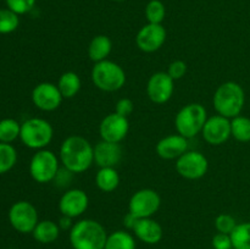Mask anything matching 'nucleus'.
Returning a JSON list of instances; mask_svg holds the SVG:
<instances>
[{
    "label": "nucleus",
    "instance_id": "nucleus-40",
    "mask_svg": "<svg viewBox=\"0 0 250 249\" xmlns=\"http://www.w3.org/2000/svg\"><path fill=\"white\" fill-rule=\"evenodd\" d=\"M7 249H15V248H7Z\"/></svg>",
    "mask_w": 250,
    "mask_h": 249
},
{
    "label": "nucleus",
    "instance_id": "nucleus-23",
    "mask_svg": "<svg viewBox=\"0 0 250 249\" xmlns=\"http://www.w3.org/2000/svg\"><path fill=\"white\" fill-rule=\"evenodd\" d=\"M120 185V175L115 167H99L95 175V186L104 193L116 190Z\"/></svg>",
    "mask_w": 250,
    "mask_h": 249
},
{
    "label": "nucleus",
    "instance_id": "nucleus-33",
    "mask_svg": "<svg viewBox=\"0 0 250 249\" xmlns=\"http://www.w3.org/2000/svg\"><path fill=\"white\" fill-rule=\"evenodd\" d=\"M166 72L168 73V76H170L173 81L181 80V78L185 77L186 73H187V63L183 60L172 61V62L168 65Z\"/></svg>",
    "mask_w": 250,
    "mask_h": 249
},
{
    "label": "nucleus",
    "instance_id": "nucleus-15",
    "mask_svg": "<svg viewBox=\"0 0 250 249\" xmlns=\"http://www.w3.org/2000/svg\"><path fill=\"white\" fill-rule=\"evenodd\" d=\"M128 131V119L116 114V112L106 115L99 124L100 138L103 141L112 142V143H121L127 137Z\"/></svg>",
    "mask_w": 250,
    "mask_h": 249
},
{
    "label": "nucleus",
    "instance_id": "nucleus-24",
    "mask_svg": "<svg viewBox=\"0 0 250 249\" xmlns=\"http://www.w3.org/2000/svg\"><path fill=\"white\" fill-rule=\"evenodd\" d=\"M104 249H137L136 237L127 229H117L107 234Z\"/></svg>",
    "mask_w": 250,
    "mask_h": 249
},
{
    "label": "nucleus",
    "instance_id": "nucleus-8",
    "mask_svg": "<svg viewBox=\"0 0 250 249\" xmlns=\"http://www.w3.org/2000/svg\"><path fill=\"white\" fill-rule=\"evenodd\" d=\"M161 197L151 188H142L132 194L128 202V212L137 219L153 217L160 209Z\"/></svg>",
    "mask_w": 250,
    "mask_h": 249
},
{
    "label": "nucleus",
    "instance_id": "nucleus-16",
    "mask_svg": "<svg viewBox=\"0 0 250 249\" xmlns=\"http://www.w3.org/2000/svg\"><path fill=\"white\" fill-rule=\"evenodd\" d=\"M62 100L58 85L51 82L38 83L32 90V102L42 111H54L60 106Z\"/></svg>",
    "mask_w": 250,
    "mask_h": 249
},
{
    "label": "nucleus",
    "instance_id": "nucleus-35",
    "mask_svg": "<svg viewBox=\"0 0 250 249\" xmlns=\"http://www.w3.org/2000/svg\"><path fill=\"white\" fill-rule=\"evenodd\" d=\"M73 175H75V173H72L71 171H68L67 168H65L62 166V167H60V170L58 171V173H56V176H55V178H54L53 182L55 183L56 187L66 188L70 186L71 182H72Z\"/></svg>",
    "mask_w": 250,
    "mask_h": 249
},
{
    "label": "nucleus",
    "instance_id": "nucleus-29",
    "mask_svg": "<svg viewBox=\"0 0 250 249\" xmlns=\"http://www.w3.org/2000/svg\"><path fill=\"white\" fill-rule=\"evenodd\" d=\"M16 149L11 144L0 142V175L11 170L15 164H16Z\"/></svg>",
    "mask_w": 250,
    "mask_h": 249
},
{
    "label": "nucleus",
    "instance_id": "nucleus-28",
    "mask_svg": "<svg viewBox=\"0 0 250 249\" xmlns=\"http://www.w3.org/2000/svg\"><path fill=\"white\" fill-rule=\"evenodd\" d=\"M144 14L148 23L163 24L166 16V7L161 0H150L146 4Z\"/></svg>",
    "mask_w": 250,
    "mask_h": 249
},
{
    "label": "nucleus",
    "instance_id": "nucleus-26",
    "mask_svg": "<svg viewBox=\"0 0 250 249\" xmlns=\"http://www.w3.org/2000/svg\"><path fill=\"white\" fill-rule=\"evenodd\" d=\"M229 236L233 249H250V222L237 224Z\"/></svg>",
    "mask_w": 250,
    "mask_h": 249
},
{
    "label": "nucleus",
    "instance_id": "nucleus-22",
    "mask_svg": "<svg viewBox=\"0 0 250 249\" xmlns=\"http://www.w3.org/2000/svg\"><path fill=\"white\" fill-rule=\"evenodd\" d=\"M56 85H58L63 99H71L80 93L82 81L75 71H66L60 76Z\"/></svg>",
    "mask_w": 250,
    "mask_h": 249
},
{
    "label": "nucleus",
    "instance_id": "nucleus-9",
    "mask_svg": "<svg viewBox=\"0 0 250 249\" xmlns=\"http://www.w3.org/2000/svg\"><path fill=\"white\" fill-rule=\"evenodd\" d=\"M176 171L186 180H199L207 175L209 161L207 156L198 150H187L176 160Z\"/></svg>",
    "mask_w": 250,
    "mask_h": 249
},
{
    "label": "nucleus",
    "instance_id": "nucleus-1",
    "mask_svg": "<svg viewBox=\"0 0 250 249\" xmlns=\"http://www.w3.org/2000/svg\"><path fill=\"white\" fill-rule=\"evenodd\" d=\"M59 159L61 165L72 173H83L94 164V146L84 137L72 134L61 143Z\"/></svg>",
    "mask_w": 250,
    "mask_h": 249
},
{
    "label": "nucleus",
    "instance_id": "nucleus-12",
    "mask_svg": "<svg viewBox=\"0 0 250 249\" xmlns=\"http://www.w3.org/2000/svg\"><path fill=\"white\" fill-rule=\"evenodd\" d=\"M89 207V197L80 188L66 189L59 200V210L61 215L71 219H77L87 211Z\"/></svg>",
    "mask_w": 250,
    "mask_h": 249
},
{
    "label": "nucleus",
    "instance_id": "nucleus-32",
    "mask_svg": "<svg viewBox=\"0 0 250 249\" xmlns=\"http://www.w3.org/2000/svg\"><path fill=\"white\" fill-rule=\"evenodd\" d=\"M7 9L12 10L17 15H23L31 11L36 5L37 0H5Z\"/></svg>",
    "mask_w": 250,
    "mask_h": 249
},
{
    "label": "nucleus",
    "instance_id": "nucleus-14",
    "mask_svg": "<svg viewBox=\"0 0 250 249\" xmlns=\"http://www.w3.org/2000/svg\"><path fill=\"white\" fill-rule=\"evenodd\" d=\"M202 136L210 145H222L231 138V120L221 115L208 117Z\"/></svg>",
    "mask_w": 250,
    "mask_h": 249
},
{
    "label": "nucleus",
    "instance_id": "nucleus-11",
    "mask_svg": "<svg viewBox=\"0 0 250 249\" xmlns=\"http://www.w3.org/2000/svg\"><path fill=\"white\" fill-rule=\"evenodd\" d=\"M175 81L165 71L153 73L146 83V95L154 104L163 105L172 98Z\"/></svg>",
    "mask_w": 250,
    "mask_h": 249
},
{
    "label": "nucleus",
    "instance_id": "nucleus-37",
    "mask_svg": "<svg viewBox=\"0 0 250 249\" xmlns=\"http://www.w3.org/2000/svg\"><path fill=\"white\" fill-rule=\"evenodd\" d=\"M58 225H59V227H60L61 231H68V232H70V229L72 228L73 225H75V222H73V219H71V217L63 216V215H61V217H60V220H59Z\"/></svg>",
    "mask_w": 250,
    "mask_h": 249
},
{
    "label": "nucleus",
    "instance_id": "nucleus-6",
    "mask_svg": "<svg viewBox=\"0 0 250 249\" xmlns=\"http://www.w3.org/2000/svg\"><path fill=\"white\" fill-rule=\"evenodd\" d=\"M53 137L54 128L51 124L41 117H32L21 124L20 138L29 149H45L51 143Z\"/></svg>",
    "mask_w": 250,
    "mask_h": 249
},
{
    "label": "nucleus",
    "instance_id": "nucleus-18",
    "mask_svg": "<svg viewBox=\"0 0 250 249\" xmlns=\"http://www.w3.org/2000/svg\"><path fill=\"white\" fill-rule=\"evenodd\" d=\"M156 154L164 160H177L188 150V139L181 134H168L158 142Z\"/></svg>",
    "mask_w": 250,
    "mask_h": 249
},
{
    "label": "nucleus",
    "instance_id": "nucleus-38",
    "mask_svg": "<svg viewBox=\"0 0 250 249\" xmlns=\"http://www.w3.org/2000/svg\"><path fill=\"white\" fill-rule=\"evenodd\" d=\"M137 221H138V219H137L134 215H132L131 212H127L126 216H125L124 219V225L127 229H131L132 231V229L134 228V226H136Z\"/></svg>",
    "mask_w": 250,
    "mask_h": 249
},
{
    "label": "nucleus",
    "instance_id": "nucleus-36",
    "mask_svg": "<svg viewBox=\"0 0 250 249\" xmlns=\"http://www.w3.org/2000/svg\"><path fill=\"white\" fill-rule=\"evenodd\" d=\"M211 246L214 249H233L232 248L231 236L217 232L211 239Z\"/></svg>",
    "mask_w": 250,
    "mask_h": 249
},
{
    "label": "nucleus",
    "instance_id": "nucleus-17",
    "mask_svg": "<svg viewBox=\"0 0 250 249\" xmlns=\"http://www.w3.org/2000/svg\"><path fill=\"white\" fill-rule=\"evenodd\" d=\"M122 146L120 143L100 141L94 145V164L99 167H116L122 160Z\"/></svg>",
    "mask_w": 250,
    "mask_h": 249
},
{
    "label": "nucleus",
    "instance_id": "nucleus-20",
    "mask_svg": "<svg viewBox=\"0 0 250 249\" xmlns=\"http://www.w3.org/2000/svg\"><path fill=\"white\" fill-rule=\"evenodd\" d=\"M112 50V42L105 34H98L93 37L92 41L89 42L87 53L90 60L94 63L100 62V61L107 60L110 53Z\"/></svg>",
    "mask_w": 250,
    "mask_h": 249
},
{
    "label": "nucleus",
    "instance_id": "nucleus-3",
    "mask_svg": "<svg viewBox=\"0 0 250 249\" xmlns=\"http://www.w3.org/2000/svg\"><path fill=\"white\" fill-rule=\"evenodd\" d=\"M212 104L217 115L233 119L243 111L246 104V93L239 83L227 81L217 87L212 97Z\"/></svg>",
    "mask_w": 250,
    "mask_h": 249
},
{
    "label": "nucleus",
    "instance_id": "nucleus-10",
    "mask_svg": "<svg viewBox=\"0 0 250 249\" xmlns=\"http://www.w3.org/2000/svg\"><path fill=\"white\" fill-rule=\"evenodd\" d=\"M9 221L20 233H32L39 222L38 211L32 203L20 200L10 208Z\"/></svg>",
    "mask_w": 250,
    "mask_h": 249
},
{
    "label": "nucleus",
    "instance_id": "nucleus-21",
    "mask_svg": "<svg viewBox=\"0 0 250 249\" xmlns=\"http://www.w3.org/2000/svg\"><path fill=\"white\" fill-rule=\"evenodd\" d=\"M60 232L61 229L58 222L53 221V220H42L34 227L32 234L38 243L50 244L59 238Z\"/></svg>",
    "mask_w": 250,
    "mask_h": 249
},
{
    "label": "nucleus",
    "instance_id": "nucleus-30",
    "mask_svg": "<svg viewBox=\"0 0 250 249\" xmlns=\"http://www.w3.org/2000/svg\"><path fill=\"white\" fill-rule=\"evenodd\" d=\"M20 24L19 15L10 9L0 10V34L12 33Z\"/></svg>",
    "mask_w": 250,
    "mask_h": 249
},
{
    "label": "nucleus",
    "instance_id": "nucleus-7",
    "mask_svg": "<svg viewBox=\"0 0 250 249\" xmlns=\"http://www.w3.org/2000/svg\"><path fill=\"white\" fill-rule=\"evenodd\" d=\"M60 159L54 151L41 149L32 156L29 163V173L37 183L53 182L60 170Z\"/></svg>",
    "mask_w": 250,
    "mask_h": 249
},
{
    "label": "nucleus",
    "instance_id": "nucleus-34",
    "mask_svg": "<svg viewBox=\"0 0 250 249\" xmlns=\"http://www.w3.org/2000/svg\"><path fill=\"white\" fill-rule=\"evenodd\" d=\"M133 111L134 103L132 102L131 99H128V98H121V99L116 103V105H115V112L121 115V116L127 117V119H128V116H131Z\"/></svg>",
    "mask_w": 250,
    "mask_h": 249
},
{
    "label": "nucleus",
    "instance_id": "nucleus-39",
    "mask_svg": "<svg viewBox=\"0 0 250 249\" xmlns=\"http://www.w3.org/2000/svg\"><path fill=\"white\" fill-rule=\"evenodd\" d=\"M112 1H116V2H121V1H126V0H112Z\"/></svg>",
    "mask_w": 250,
    "mask_h": 249
},
{
    "label": "nucleus",
    "instance_id": "nucleus-19",
    "mask_svg": "<svg viewBox=\"0 0 250 249\" xmlns=\"http://www.w3.org/2000/svg\"><path fill=\"white\" fill-rule=\"evenodd\" d=\"M132 232L137 239H139L143 243L149 244V246L158 244L164 237L163 226L153 217L138 219Z\"/></svg>",
    "mask_w": 250,
    "mask_h": 249
},
{
    "label": "nucleus",
    "instance_id": "nucleus-25",
    "mask_svg": "<svg viewBox=\"0 0 250 249\" xmlns=\"http://www.w3.org/2000/svg\"><path fill=\"white\" fill-rule=\"evenodd\" d=\"M231 136L241 143L250 142V119L243 115L231 119Z\"/></svg>",
    "mask_w": 250,
    "mask_h": 249
},
{
    "label": "nucleus",
    "instance_id": "nucleus-27",
    "mask_svg": "<svg viewBox=\"0 0 250 249\" xmlns=\"http://www.w3.org/2000/svg\"><path fill=\"white\" fill-rule=\"evenodd\" d=\"M21 124L14 119H4L0 121V142L11 143L20 137Z\"/></svg>",
    "mask_w": 250,
    "mask_h": 249
},
{
    "label": "nucleus",
    "instance_id": "nucleus-13",
    "mask_svg": "<svg viewBox=\"0 0 250 249\" xmlns=\"http://www.w3.org/2000/svg\"><path fill=\"white\" fill-rule=\"evenodd\" d=\"M167 32L163 24L146 23L136 36V44L143 53H155L165 44Z\"/></svg>",
    "mask_w": 250,
    "mask_h": 249
},
{
    "label": "nucleus",
    "instance_id": "nucleus-2",
    "mask_svg": "<svg viewBox=\"0 0 250 249\" xmlns=\"http://www.w3.org/2000/svg\"><path fill=\"white\" fill-rule=\"evenodd\" d=\"M72 249H104L107 239L105 227L93 219H82L75 222L68 232Z\"/></svg>",
    "mask_w": 250,
    "mask_h": 249
},
{
    "label": "nucleus",
    "instance_id": "nucleus-4",
    "mask_svg": "<svg viewBox=\"0 0 250 249\" xmlns=\"http://www.w3.org/2000/svg\"><path fill=\"white\" fill-rule=\"evenodd\" d=\"M90 77L93 84L103 92H117L126 84V72L122 66L109 59L94 63Z\"/></svg>",
    "mask_w": 250,
    "mask_h": 249
},
{
    "label": "nucleus",
    "instance_id": "nucleus-5",
    "mask_svg": "<svg viewBox=\"0 0 250 249\" xmlns=\"http://www.w3.org/2000/svg\"><path fill=\"white\" fill-rule=\"evenodd\" d=\"M208 120V111L200 103H189L181 107L175 116V127L178 134L190 139L202 133Z\"/></svg>",
    "mask_w": 250,
    "mask_h": 249
},
{
    "label": "nucleus",
    "instance_id": "nucleus-31",
    "mask_svg": "<svg viewBox=\"0 0 250 249\" xmlns=\"http://www.w3.org/2000/svg\"><path fill=\"white\" fill-rule=\"evenodd\" d=\"M215 228L220 233H226L231 234L232 231L236 228L237 221L232 215L229 214H220L217 215L216 219H215Z\"/></svg>",
    "mask_w": 250,
    "mask_h": 249
}]
</instances>
